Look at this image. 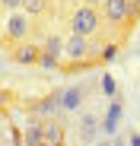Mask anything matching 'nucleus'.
I'll return each mask as SVG.
<instances>
[{
    "instance_id": "f257e3e1",
    "label": "nucleus",
    "mask_w": 140,
    "mask_h": 146,
    "mask_svg": "<svg viewBox=\"0 0 140 146\" xmlns=\"http://www.w3.org/2000/svg\"><path fill=\"white\" fill-rule=\"evenodd\" d=\"M32 29H35V19H32L26 10H10V13L3 16V22H0V44L10 51L13 44L26 41Z\"/></svg>"
},
{
    "instance_id": "f03ea898",
    "label": "nucleus",
    "mask_w": 140,
    "mask_h": 146,
    "mask_svg": "<svg viewBox=\"0 0 140 146\" xmlns=\"http://www.w3.org/2000/svg\"><path fill=\"white\" fill-rule=\"evenodd\" d=\"M92 92H96V83H89V80H80V83H70L57 92V102H61V111L67 114H80L89 99H92Z\"/></svg>"
},
{
    "instance_id": "7ed1b4c3",
    "label": "nucleus",
    "mask_w": 140,
    "mask_h": 146,
    "mask_svg": "<svg viewBox=\"0 0 140 146\" xmlns=\"http://www.w3.org/2000/svg\"><path fill=\"white\" fill-rule=\"evenodd\" d=\"M102 29V16H99V7H89V3H77L70 10V32L73 35H99Z\"/></svg>"
},
{
    "instance_id": "20e7f679",
    "label": "nucleus",
    "mask_w": 140,
    "mask_h": 146,
    "mask_svg": "<svg viewBox=\"0 0 140 146\" xmlns=\"http://www.w3.org/2000/svg\"><path fill=\"white\" fill-rule=\"evenodd\" d=\"M134 7H137L134 0H102L99 3V16L108 26H124L131 19V13H134Z\"/></svg>"
},
{
    "instance_id": "39448f33",
    "label": "nucleus",
    "mask_w": 140,
    "mask_h": 146,
    "mask_svg": "<svg viewBox=\"0 0 140 146\" xmlns=\"http://www.w3.org/2000/svg\"><path fill=\"white\" fill-rule=\"evenodd\" d=\"M89 54H92V41H89L86 35H73V32H70V35L64 38V57H67L70 64H86Z\"/></svg>"
},
{
    "instance_id": "423d86ee",
    "label": "nucleus",
    "mask_w": 140,
    "mask_h": 146,
    "mask_svg": "<svg viewBox=\"0 0 140 146\" xmlns=\"http://www.w3.org/2000/svg\"><path fill=\"white\" fill-rule=\"evenodd\" d=\"M10 57L16 60V64H22V67H32V64H38L41 60V44H35V41H19V44H13L10 48Z\"/></svg>"
},
{
    "instance_id": "0eeeda50",
    "label": "nucleus",
    "mask_w": 140,
    "mask_h": 146,
    "mask_svg": "<svg viewBox=\"0 0 140 146\" xmlns=\"http://www.w3.org/2000/svg\"><path fill=\"white\" fill-rule=\"evenodd\" d=\"M96 133H99V114H92L89 108H83V111H80V124H77L80 143H92Z\"/></svg>"
},
{
    "instance_id": "6e6552de",
    "label": "nucleus",
    "mask_w": 140,
    "mask_h": 146,
    "mask_svg": "<svg viewBox=\"0 0 140 146\" xmlns=\"http://www.w3.org/2000/svg\"><path fill=\"white\" fill-rule=\"evenodd\" d=\"M41 133H45V143L57 146V143H61V137H64V124H61V121H54V117H48V121L41 124Z\"/></svg>"
},
{
    "instance_id": "1a4fd4ad",
    "label": "nucleus",
    "mask_w": 140,
    "mask_h": 146,
    "mask_svg": "<svg viewBox=\"0 0 140 146\" xmlns=\"http://www.w3.org/2000/svg\"><path fill=\"white\" fill-rule=\"evenodd\" d=\"M61 111V102H57V92H51L48 99H41L38 105H35V117H51V114H57Z\"/></svg>"
},
{
    "instance_id": "9d476101",
    "label": "nucleus",
    "mask_w": 140,
    "mask_h": 146,
    "mask_svg": "<svg viewBox=\"0 0 140 146\" xmlns=\"http://www.w3.org/2000/svg\"><path fill=\"white\" fill-rule=\"evenodd\" d=\"M41 54H48V57L61 60V57H64V38H57V35H48V38H45V44H41Z\"/></svg>"
},
{
    "instance_id": "9b49d317",
    "label": "nucleus",
    "mask_w": 140,
    "mask_h": 146,
    "mask_svg": "<svg viewBox=\"0 0 140 146\" xmlns=\"http://www.w3.org/2000/svg\"><path fill=\"white\" fill-rule=\"evenodd\" d=\"M22 10H26L32 19H38V16H45L51 10V0H22Z\"/></svg>"
},
{
    "instance_id": "f8f14e48",
    "label": "nucleus",
    "mask_w": 140,
    "mask_h": 146,
    "mask_svg": "<svg viewBox=\"0 0 140 146\" xmlns=\"http://www.w3.org/2000/svg\"><path fill=\"white\" fill-rule=\"evenodd\" d=\"M22 143H26V146H45L41 124H29V127H26V133H22Z\"/></svg>"
},
{
    "instance_id": "ddd939ff",
    "label": "nucleus",
    "mask_w": 140,
    "mask_h": 146,
    "mask_svg": "<svg viewBox=\"0 0 140 146\" xmlns=\"http://www.w3.org/2000/svg\"><path fill=\"white\" fill-rule=\"evenodd\" d=\"M99 89H102V95H105V99H115V95H118V83H115V76H111V73H105V76L99 80Z\"/></svg>"
},
{
    "instance_id": "4468645a",
    "label": "nucleus",
    "mask_w": 140,
    "mask_h": 146,
    "mask_svg": "<svg viewBox=\"0 0 140 146\" xmlns=\"http://www.w3.org/2000/svg\"><path fill=\"white\" fill-rule=\"evenodd\" d=\"M0 10L10 13V10H22V0H0Z\"/></svg>"
},
{
    "instance_id": "2eb2a0df",
    "label": "nucleus",
    "mask_w": 140,
    "mask_h": 146,
    "mask_svg": "<svg viewBox=\"0 0 140 146\" xmlns=\"http://www.w3.org/2000/svg\"><path fill=\"white\" fill-rule=\"evenodd\" d=\"M127 146H140V130H127Z\"/></svg>"
},
{
    "instance_id": "dca6fc26",
    "label": "nucleus",
    "mask_w": 140,
    "mask_h": 146,
    "mask_svg": "<svg viewBox=\"0 0 140 146\" xmlns=\"http://www.w3.org/2000/svg\"><path fill=\"white\" fill-rule=\"evenodd\" d=\"M115 54H118V44H108V48H102V57H105V60H111Z\"/></svg>"
},
{
    "instance_id": "f3484780",
    "label": "nucleus",
    "mask_w": 140,
    "mask_h": 146,
    "mask_svg": "<svg viewBox=\"0 0 140 146\" xmlns=\"http://www.w3.org/2000/svg\"><path fill=\"white\" fill-rule=\"evenodd\" d=\"M80 3H89V7H99L102 0H80Z\"/></svg>"
},
{
    "instance_id": "a211bd4d",
    "label": "nucleus",
    "mask_w": 140,
    "mask_h": 146,
    "mask_svg": "<svg viewBox=\"0 0 140 146\" xmlns=\"http://www.w3.org/2000/svg\"><path fill=\"white\" fill-rule=\"evenodd\" d=\"M99 146H115V143H108V140H102V143H99Z\"/></svg>"
}]
</instances>
